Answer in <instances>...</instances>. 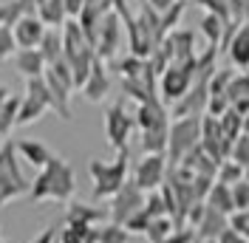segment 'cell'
Segmentation results:
<instances>
[{
	"mask_svg": "<svg viewBox=\"0 0 249 243\" xmlns=\"http://www.w3.org/2000/svg\"><path fill=\"white\" fill-rule=\"evenodd\" d=\"M6 96H9V91H6V88L0 85V105H3V99H6Z\"/></svg>",
	"mask_w": 249,
	"mask_h": 243,
	"instance_id": "44",
	"label": "cell"
},
{
	"mask_svg": "<svg viewBox=\"0 0 249 243\" xmlns=\"http://www.w3.org/2000/svg\"><path fill=\"white\" fill-rule=\"evenodd\" d=\"M161 46L170 51V60L173 62H187V60H196L198 54H196V34L190 29H173L164 40H161Z\"/></svg>",
	"mask_w": 249,
	"mask_h": 243,
	"instance_id": "13",
	"label": "cell"
},
{
	"mask_svg": "<svg viewBox=\"0 0 249 243\" xmlns=\"http://www.w3.org/2000/svg\"><path fill=\"white\" fill-rule=\"evenodd\" d=\"M74 192H77V173L62 156H54L46 167L37 173V178H31L29 198L34 204H40V201L68 204L74 198Z\"/></svg>",
	"mask_w": 249,
	"mask_h": 243,
	"instance_id": "1",
	"label": "cell"
},
{
	"mask_svg": "<svg viewBox=\"0 0 249 243\" xmlns=\"http://www.w3.org/2000/svg\"><path fill=\"white\" fill-rule=\"evenodd\" d=\"M204 204L207 207H213V209H218V212H224L227 218L230 215H235V204H232V190L227 187V184H213L210 187V192H207V198H204Z\"/></svg>",
	"mask_w": 249,
	"mask_h": 243,
	"instance_id": "26",
	"label": "cell"
},
{
	"mask_svg": "<svg viewBox=\"0 0 249 243\" xmlns=\"http://www.w3.org/2000/svg\"><path fill=\"white\" fill-rule=\"evenodd\" d=\"M17 147V156L26 161V164H31V167L43 170L54 158V153H51V147L48 144H43L40 139H20V141H15Z\"/></svg>",
	"mask_w": 249,
	"mask_h": 243,
	"instance_id": "19",
	"label": "cell"
},
{
	"mask_svg": "<svg viewBox=\"0 0 249 243\" xmlns=\"http://www.w3.org/2000/svg\"><path fill=\"white\" fill-rule=\"evenodd\" d=\"M40 54H43V60L46 65H54L57 60H62V31L60 29H48L46 37L40 40Z\"/></svg>",
	"mask_w": 249,
	"mask_h": 243,
	"instance_id": "28",
	"label": "cell"
},
{
	"mask_svg": "<svg viewBox=\"0 0 249 243\" xmlns=\"http://www.w3.org/2000/svg\"><path fill=\"white\" fill-rule=\"evenodd\" d=\"M15 54H17L15 31H12V26H0V60H6V57H15Z\"/></svg>",
	"mask_w": 249,
	"mask_h": 243,
	"instance_id": "37",
	"label": "cell"
},
{
	"mask_svg": "<svg viewBox=\"0 0 249 243\" xmlns=\"http://www.w3.org/2000/svg\"><path fill=\"white\" fill-rule=\"evenodd\" d=\"M218 243H249L238 229H232V226H227L224 232H221V238H218Z\"/></svg>",
	"mask_w": 249,
	"mask_h": 243,
	"instance_id": "42",
	"label": "cell"
},
{
	"mask_svg": "<svg viewBox=\"0 0 249 243\" xmlns=\"http://www.w3.org/2000/svg\"><path fill=\"white\" fill-rule=\"evenodd\" d=\"M48 110H54V102H51L46 79L43 76L29 79L26 82V93L20 99V110H17V124H31V122H37Z\"/></svg>",
	"mask_w": 249,
	"mask_h": 243,
	"instance_id": "6",
	"label": "cell"
},
{
	"mask_svg": "<svg viewBox=\"0 0 249 243\" xmlns=\"http://www.w3.org/2000/svg\"><path fill=\"white\" fill-rule=\"evenodd\" d=\"M88 173L93 178V198L96 201H110L127 184V173H130V150L116 153L113 161H102L93 158L88 164Z\"/></svg>",
	"mask_w": 249,
	"mask_h": 243,
	"instance_id": "2",
	"label": "cell"
},
{
	"mask_svg": "<svg viewBox=\"0 0 249 243\" xmlns=\"http://www.w3.org/2000/svg\"><path fill=\"white\" fill-rule=\"evenodd\" d=\"M221 54H227V60L232 62L235 68H241V71L249 68V20H244L235 29V34L230 37V43L221 48Z\"/></svg>",
	"mask_w": 249,
	"mask_h": 243,
	"instance_id": "14",
	"label": "cell"
},
{
	"mask_svg": "<svg viewBox=\"0 0 249 243\" xmlns=\"http://www.w3.org/2000/svg\"><path fill=\"white\" fill-rule=\"evenodd\" d=\"M215 181H218V184H227V187H232V184L244 181V167H241L238 161H232V158H227V161H221V164H218Z\"/></svg>",
	"mask_w": 249,
	"mask_h": 243,
	"instance_id": "33",
	"label": "cell"
},
{
	"mask_svg": "<svg viewBox=\"0 0 249 243\" xmlns=\"http://www.w3.org/2000/svg\"><path fill=\"white\" fill-rule=\"evenodd\" d=\"M113 68H116V74L122 76V79H139V76L147 71V60L127 54V57H122V60L113 62Z\"/></svg>",
	"mask_w": 249,
	"mask_h": 243,
	"instance_id": "30",
	"label": "cell"
},
{
	"mask_svg": "<svg viewBox=\"0 0 249 243\" xmlns=\"http://www.w3.org/2000/svg\"><path fill=\"white\" fill-rule=\"evenodd\" d=\"M232 190V204H235V212H244V209H249V181L244 178V181H238L230 187Z\"/></svg>",
	"mask_w": 249,
	"mask_h": 243,
	"instance_id": "38",
	"label": "cell"
},
{
	"mask_svg": "<svg viewBox=\"0 0 249 243\" xmlns=\"http://www.w3.org/2000/svg\"><path fill=\"white\" fill-rule=\"evenodd\" d=\"M201 144V116H184L173 119L167 130V164L178 167L190 153Z\"/></svg>",
	"mask_w": 249,
	"mask_h": 243,
	"instance_id": "3",
	"label": "cell"
},
{
	"mask_svg": "<svg viewBox=\"0 0 249 243\" xmlns=\"http://www.w3.org/2000/svg\"><path fill=\"white\" fill-rule=\"evenodd\" d=\"M136 127L142 133L144 130H161V127H170V110L161 105V99H150V102H142L136 105Z\"/></svg>",
	"mask_w": 249,
	"mask_h": 243,
	"instance_id": "12",
	"label": "cell"
},
{
	"mask_svg": "<svg viewBox=\"0 0 249 243\" xmlns=\"http://www.w3.org/2000/svg\"><path fill=\"white\" fill-rule=\"evenodd\" d=\"M37 17H40V23L46 29H62L68 23L62 0H43V3H37Z\"/></svg>",
	"mask_w": 249,
	"mask_h": 243,
	"instance_id": "23",
	"label": "cell"
},
{
	"mask_svg": "<svg viewBox=\"0 0 249 243\" xmlns=\"http://www.w3.org/2000/svg\"><path fill=\"white\" fill-rule=\"evenodd\" d=\"M230 226H232V229H238V232H241V235H244V238L249 241V209L230 215Z\"/></svg>",
	"mask_w": 249,
	"mask_h": 243,
	"instance_id": "39",
	"label": "cell"
},
{
	"mask_svg": "<svg viewBox=\"0 0 249 243\" xmlns=\"http://www.w3.org/2000/svg\"><path fill=\"white\" fill-rule=\"evenodd\" d=\"M144 3H147V6H150L153 12H159V15H164V12L170 9V6L176 3V0H144Z\"/></svg>",
	"mask_w": 249,
	"mask_h": 243,
	"instance_id": "43",
	"label": "cell"
},
{
	"mask_svg": "<svg viewBox=\"0 0 249 243\" xmlns=\"http://www.w3.org/2000/svg\"><path fill=\"white\" fill-rule=\"evenodd\" d=\"M136 127V119L133 113L124 107V102H113V105L105 110V136H108V144L116 153L130 150V133Z\"/></svg>",
	"mask_w": 249,
	"mask_h": 243,
	"instance_id": "8",
	"label": "cell"
},
{
	"mask_svg": "<svg viewBox=\"0 0 249 243\" xmlns=\"http://www.w3.org/2000/svg\"><path fill=\"white\" fill-rule=\"evenodd\" d=\"M167 173H170V164H167L164 153H144L133 164V184L147 195V192H156L167 181Z\"/></svg>",
	"mask_w": 249,
	"mask_h": 243,
	"instance_id": "7",
	"label": "cell"
},
{
	"mask_svg": "<svg viewBox=\"0 0 249 243\" xmlns=\"http://www.w3.org/2000/svg\"><path fill=\"white\" fill-rule=\"evenodd\" d=\"M12 31H15L17 48H37L40 46V40L46 37L48 29L40 23V17L37 15H26V17H20L15 26H12Z\"/></svg>",
	"mask_w": 249,
	"mask_h": 243,
	"instance_id": "17",
	"label": "cell"
},
{
	"mask_svg": "<svg viewBox=\"0 0 249 243\" xmlns=\"http://www.w3.org/2000/svg\"><path fill=\"white\" fill-rule=\"evenodd\" d=\"M227 99H230V107H235L241 116H249V71L247 74H235L230 79Z\"/></svg>",
	"mask_w": 249,
	"mask_h": 243,
	"instance_id": "22",
	"label": "cell"
},
{
	"mask_svg": "<svg viewBox=\"0 0 249 243\" xmlns=\"http://www.w3.org/2000/svg\"><path fill=\"white\" fill-rule=\"evenodd\" d=\"M201 150L207 153L215 164L227 161V158H230V150H232V144L227 141L218 119L215 116H207V113L201 116Z\"/></svg>",
	"mask_w": 249,
	"mask_h": 243,
	"instance_id": "11",
	"label": "cell"
},
{
	"mask_svg": "<svg viewBox=\"0 0 249 243\" xmlns=\"http://www.w3.org/2000/svg\"><path fill=\"white\" fill-rule=\"evenodd\" d=\"M215 119H218V124H221V130H224V136H227L230 144H235L238 139L244 136V119H247V116H241L235 107H230L227 113H221Z\"/></svg>",
	"mask_w": 249,
	"mask_h": 243,
	"instance_id": "29",
	"label": "cell"
},
{
	"mask_svg": "<svg viewBox=\"0 0 249 243\" xmlns=\"http://www.w3.org/2000/svg\"><path fill=\"white\" fill-rule=\"evenodd\" d=\"M96 243H130V232L119 224H102L99 226V241Z\"/></svg>",
	"mask_w": 249,
	"mask_h": 243,
	"instance_id": "34",
	"label": "cell"
},
{
	"mask_svg": "<svg viewBox=\"0 0 249 243\" xmlns=\"http://www.w3.org/2000/svg\"><path fill=\"white\" fill-rule=\"evenodd\" d=\"M196 243H198V241H196Z\"/></svg>",
	"mask_w": 249,
	"mask_h": 243,
	"instance_id": "48",
	"label": "cell"
},
{
	"mask_svg": "<svg viewBox=\"0 0 249 243\" xmlns=\"http://www.w3.org/2000/svg\"><path fill=\"white\" fill-rule=\"evenodd\" d=\"M0 3H12V0H0Z\"/></svg>",
	"mask_w": 249,
	"mask_h": 243,
	"instance_id": "47",
	"label": "cell"
},
{
	"mask_svg": "<svg viewBox=\"0 0 249 243\" xmlns=\"http://www.w3.org/2000/svg\"><path fill=\"white\" fill-rule=\"evenodd\" d=\"M0 243H15V241H0Z\"/></svg>",
	"mask_w": 249,
	"mask_h": 243,
	"instance_id": "46",
	"label": "cell"
},
{
	"mask_svg": "<svg viewBox=\"0 0 249 243\" xmlns=\"http://www.w3.org/2000/svg\"><path fill=\"white\" fill-rule=\"evenodd\" d=\"M122 26H124L122 17L116 15L113 9L102 17V23L96 29V37H93V51H96V57L102 62H110L116 57L119 43H122Z\"/></svg>",
	"mask_w": 249,
	"mask_h": 243,
	"instance_id": "9",
	"label": "cell"
},
{
	"mask_svg": "<svg viewBox=\"0 0 249 243\" xmlns=\"http://www.w3.org/2000/svg\"><path fill=\"white\" fill-rule=\"evenodd\" d=\"M196 68H198V57L187 62H170L164 68V74L159 76V99H164L170 107L178 99H184L196 82Z\"/></svg>",
	"mask_w": 249,
	"mask_h": 243,
	"instance_id": "5",
	"label": "cell"
},
{
	"mask_svg": "<svg viewBox=\"0 0 249 243\" xmlns=\"http://www.w3.org/2000/svg\"><path fill=\"white\" fill-rule=\"evenodd\" d=\"M15 68L26 76V79H37V76L46 74L48 65H46V60H43V54H40V48H17Z\"/></svg>",
	"mask_w": 249,
	"mask_h": 243,
	"instance_id": "21",
	"label": "cell"
},
{
	"mask_svg": "<svg viewBox=\"0 0 249 243\" xmlns=\"http://www.w3.org/2000/svg\"><path fill=\"white\" fill-rule=\"evenodd\" d=\"M99 241V226H85V224H62L57 243H96Z\"/></svg>",
	"mask_w": 249,
	"mask_h": 243,
	"instance_id": "24",
	"label": "cell"
},
{
	"mask_svg": "<svg viewBox=\"0 0 249 243\" xmlns=\"http://www.w3.org/2000/svg\"><path fill=\"white\" fill-rule=\"evenodd\" d=\"M227 226H230V218L204 204V212H201V218L196 221L193 232H196V241H218L221 232H224Z\"/></svg>",
	"mask_w": 249,
	"mask_h": 243,
	"instance_id": "16",
	"label": "cell"
},
{
	"mask_svg": "<svg viewBox=\"0 0 249 243\" xmlns=\"http://www.w3.org/2000/svg\"><path fill=\"white\" fill-rule=\"evenodd\" d=\"M20 99L23 96H15L9 93L0 105V139H6L12 133V127H17V110H20Z\"/></svg>",
	"mask_w": 249,
	"mask_h": 243,
	"instance_id": "27",
	"label": "cell"
},
{
	"mask_svg": "<svg viewBox=\"0 0 249 243\" xmlns=\"http://www.w3.org/2000/svg\"><path fill=\"white\" fill-rule=\"evenodd\" d=\"M198 243H218V241H198Z\"/></svg>",
	"mask_w": 249,
	"mask_h": 243,
	"instance_id": "45",
	"label": "cell"
},
{
	"mask_svg": "<svg viewBox=\"0 0 249 243\" xmlns=\"http://www.w3.org/2000/svg\"><path fill=\"white\" fill-rule=\"evenodd\" d=\"M62 6H65L68 20H77V17L82 15V9H85V0H62Z\"/></svg>",
	"mask_w": 249,
	"mask_h": 243,
	"instance_id": "41",
	"label": "cell"
},
{
	"mask_svg": "<svg viewBox=\"0 0 249 243\" xmlns=\"http://www.w3.org/2000/svg\"><path fill=\"white\" fill-rule=\"evenodd\" d=\"M43 79H46L48 85V93H51V102H54V113L60 116V119H71V85H65L60 76H54L51 71L46 68V74H43Z\"/></svg>",
	"mask_w": 249,
	"mask_h": 243,
	"instance_id": "18",
	"label": "cell"
},
{
	"mask_svg": "<svg viewBox=\"0 0 249 243\" xmlns=\"http://www.w3.org/2000/svg\"><path fill=\"white\" fill-rule=\"evenodd\" d=\"M29 190L31 181L17 164L15 141H3V147H0V207L12 204L20 195H29Z\"/></svg>",
	"mask_w": 249,
	"mask_h": 243,
	"instance_id": "4",
	"label": "cell"
},
{
	"mask_svg": "<svg viewBox=\"0 0 249 243\" xmlns=\"http://www.w3.org/2000/svg\"><path fill=\"white\" fill-rule=\"evenodd\" d=\"M184 9H187V0H176L170 9L161 15V34H164V37L178 26V20H181V15H184Z\"/></svg>",
	"mask_w": 249,
	"mask_h": 243,
	"instance_id": "36",
	"label": "cell"
},
{
	"mask_svg": "<svg viewBox=\"0 0 249 243\" xmlns=\"http://www.w3.org/2000/svg\"><path fill=\"white\" fill-rule=\"evenodd\" d=\"M167 130H170V127L144 130V133H142V150L144 153H167Z\"/></svg>",
	"mask_w": 249,
	"mask_h": 243,
	"instance_id": "32",
	"label": "cell"
},
{
	"mask_svg": "<svg viewBox=\"0 0 249 243\" xmlns=\"http://www.w3.org/2000/svg\"><path fill=\"white\" fill-rule=\"evenodd\" d=\"M161 243H196V232H193V229H176V232H173L170 238H164V241Z\"/></svg>",
	"mask_w": 249,
	"mask_h": 243,
	"instance_id": "40",
	"label": "cell"
},
{
	"mask_svg": "<svg viewBox=\"0 0 249 243\" xmlns=\"http://www.w3.org/2000/svg\"><path fill=\"white\" fill-rule=\"evenodd\" d=\"M196 3L207 9V15H218V17H224L227 23L235 20L232 17V3L235 0H196ZM235 23H241V20H235Z\"/></svg>",
	"mask_w": 249,
	"mask_h": 243,
	"instance_id": "35",
	"label": "cell"
},
{
	"mask_svg": "<svg viewBox=\"0 0 249 243\" xmlns=\"http://www.w3.org/2000/svg\"><path fill=\"white\" fill-rule=\"evenodd\" d=\"M176 221H173L170 215H161V218H156V221H150V226L144 229V238L150 243H161L164 238H170L173 232H176Z\"/></svg>",
	"mask_w": 249,
	"mask_h": 243,
	"instance_id": "31",
	"label": "cell"
},
{
	"mask_svg": "<svg viewBox=\"0 0 249 243\" xmlns=\"http://www.w3.org/2000/svg\"><path fill=\"white\" fill-rule=\"evenodd\" d=\"M198 31L210 43V48H218V54H221V43H224V34H227V20L218 15H204L201 23H198Z\"/></svg>",
	"mask_w": 249,
	"mask_h": 243,
	"instance_id": "25",
	"label": "cell"
},
{
	"mask_svg": "<svg viewBox=\"0 0 249 243\" xmlns=\"http://www.w3.org/2000/svg\"><path fill=\"white\" fill-rule=\"evenodd\" d=\"M108 218V209H99L93 204H82V201H68L65 209V221L62 224H85V226H96Z\"/></svg>",
	"mask_w": 249,
	"mask_h": 243,
	"instance_id": "20",
	"label": "cell"
},
{
	"mask_svg": "<svg viewBox=\"0 0 249 243\" xmlns=\"http://www.w3.org/2000/svg\"><path fill=\"white\" fill-rule=\"evenodd\" d=\"M142 207H144V192H142L133 181H127L122 190L116 192V195L110 198V204H108V221H110V224H119V226H124L133 215L139 212Z\"/></svg>",
	"mask_w": 249,
	"mask_h": 243,
	"instance_id": "10",
	"label": "cell"
},
{
	"mask_svg": "<svg viewBox=\"0 0 249 243\" xmlns=\"http://www.w3.org/2000/svg\"><path fill=\"white\" fill-rule=\"evenodd\" d=\"M82 91V96L88 99V102H102L105 96L110 93V74H108V65L96 57V62H93L91 74H88V79H85V85L79 88Z\"/></svg>",
	"mask_w": 249,
	"mask_h": 243,
	"instance_id": "15",
	"label": "cell"
}]
</instances>
